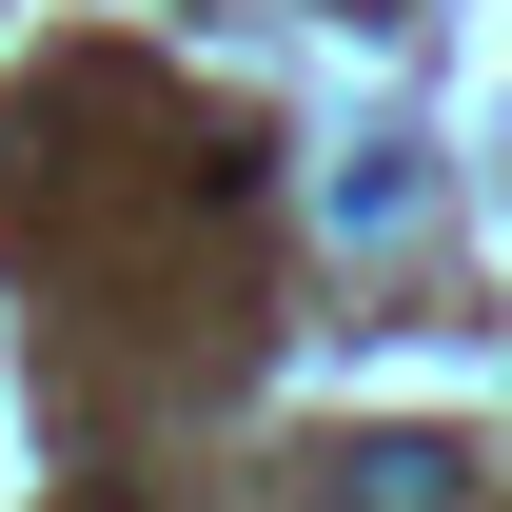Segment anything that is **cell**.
<instances>
[{"mask_svg":"<svg viewBox=\"0 0 512 512\" xmlns=\"http://www.w3.org/2000/svg\"><path fill=\"white\" fill-rule=\"evenodd\" d=\"M355 473H375V512H453V453L414 434V453H355Z\"/></svg>","mask_w":512,"mask_h":512,"instance_id":"obj_1","label":"cell"}]
</instances>
